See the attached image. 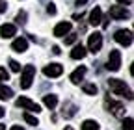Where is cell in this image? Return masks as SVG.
<instances>
[{"label": "cell", "instance_id": "30bf717a", "mask_svg": "<svg viewBox=\"0 0 134 130\" xmlns=\"http://www.w3.org/2000/svg\"><path fill=\"white\" fill-rule=\"evenodd\" d=\"M108 108H110V111L114 113L115 117H123V115H125V106H123L121 102H114V101H108Z\"/></svg>", "mask_w": 134, "mask_h": 130}, {"label": "cell", "instance_id": "603a6c76", "mask_svg": "<svg viewBox=\"0 0 134 130\" xmlns=\"http://www.w3.org/2000/svg\"><path fill=\"white\" fill-rule=\"evenodd\" d=\"M9 69H11L13 73H19V71H21V65L17 63L15 60H9Z\"/></svg>", "mask_w": 134, "mask_h": 130}, {"label": "cell", "instance_id": "5bb4252c", "mask_svg": "<svg viewBox=\"0 0 134 130\" xmlns=\"http://www.w3.org/2000/svg\"><path fill=\"white\" fill-rule=\"evenodd\" d=\"M86 46H82V45H76L75 48H73V50H71V58L73 60H84V58H86Z\"/></svg>", "mask_w": 134, "mask_h": 130}, {"label": "cell", "instance_id": "8fae6325", "mask_svg": "<svg viewBox=\"0 0 134 130\" xmlns=\"http://www.w3.org/2000/svg\"><path fill=\"white\" fill-rule=\"evenodd\" d=\"M11 48H13V50L15 52H26V48H28V41L24 39V37H17L13 43H11Z\"/></svg>", "mask_w": 134, "mask_h": 130}, {"label": "cell", "instance_id": "7a4b0ae2", "mask_svg": "<svg viewBox=\"0 0 134 130\" xmlns=\"http://www.w3.org/2000/svg\"><path fill=\"white\" fill-rule=\"evenodd\" d=\"M34 76H36V67H34V65H26L23 69V74H21V87L23 89H28L32 86Z\"/></svg>", "mask_w": 134, "mask_h": 130}, {"label": "cell", "instance_id": "d6986e66", "mask_svg": "<svg viewBox=\"0 0 134 130\" xmlns=\"http://www.w3.org/2000/svg\"><path fill=\"white\" fill-rule=\"evenodd\" d=\"M82 89H84V93H88V95H97V86L95 84H84Z\"/></svg>", "mask_w": 134, "mask_h": 130}, {"label": "cell", "instance_id": "7402d4cb", "mask_svg": "<svg viewBox=\"0 0 134 130\" xmlns=\"http://www.w3.org/2000/svg\"><path fill=\"white\" fill-rule=\"evenodd\" d=\"M8 78H9V73H8L4 67H0V84H2V82H6Z\"/></svg>", "mask_w": 134, "mask_h": 130}, {"label": "cell", "instance_id": "8992f818", "mask_svg": "<svg viewBox=\"0 0 134 130\" xmlns=\"http://www.w3.org/2000/svg\"><path fill=\"white\" fill-rule=\"evenodd\" d=\"M106 67L110 69V71H119V67H121V52L119 50H110V56H108V65Z\"/></svg>", "mask_w": 134, "mask_h": 130}, {"label": "cell", "instance_id": "836d02e7", "mask_svg": "<svg viewBox=\"0 0 134 130\" xmlns=\"http://www.w3.org/2000/svg\"><path fill=\"white\" fill-rule=\"evenodd\" d=\"M65 130H73V128H71V126H67V128H65Z\"/></svg>", "mask_w": 134, "mask_h": 130}, {"label": "cell", "instance_id": "44dd1931", "mask_svg": "<svg viewBox=\"0 0 134 130\" xmlns=\"http://www.w3.org/2000/svg\"><path fill=\"white\" fill-rule=\"evenodd\" d=\"M121 128H123V130H134V121H132L130 117L123 119V125H121Z\"/></svg>", "mask_w": 134, "mask_h": 130}, {"label": "cell", "instance_id": "4dcf8cb0", "mask_svg": "<svg viewBox=\"0 0 134 130\" xmlns=\"http://www.w3.org/2000/svg\"><path fill=\"white\" fill-rule=\"evenodd\" d=\"M117 2H119V4H130L132 0H117Z\"/></svg>", "mask_w": 134, "mask_h": 130}, {"label": "cell", "instance_id": "ffe728a7", "mask_svg": "<svg viewBox=\"0 0 134 130\" xmlns=\"http://www.w3.org/2000/svg\"><path fill=\"white\" fill-rule=\"evenodd\" d=\"M24 121L28 123V125H34V126H37L39 125V121H37V117H34L32 113H24Z\"/></svg>", "mask_w": 134, "mask_h": 130}, {"label": "cell", "instance_id": "d4e9b609", "mask_svg": "<svg viewBox=\"0 0 134 130\" xmlns=\"http://www.w3.org/2000/svg\"><path fill=\"white\" fill-rule=\"evenodd\" d=\"M24 19H26V13H24V11H19V13H17V22H26Z\"/></svg>", "mask_w": 134, "mask_h": 130}, {"label": "cell", "instance_id": "9a60e30c", "mask_svg": "<svg viewBox=\"0 0 134 130\" xmlns=\"http://www.w3.org/2000/svg\"><path fill=\"white\" fill-rule=\"evenodd\" d=\"M84 74H86V67H78V69H75L73 71V74H71V82L73 84H80V80L84 78Z\"/></svg>", "mask_w": 134, "mask_h": 130}, {"label": "cell", "instance_id": "83f0119b", "mask_svg": "<svg viewBox=\"0 0 134 130\" xmlns=\"http://www.w3.org/2000/svg\"><path fill=\"white\" fill-rule=\"evenodd\" d=\"M52 52H54V54H60L62 50H60V46H52Z\"/></svg>", "mask_w": 134, "mask_h": 130}, {"label": "cell", "instance_id": "e0dca14e", "mask_svg": "<svg viewBox=\"0 0 134 130\" xmlns=\"http://www.w3.org/2000/svg\"><path fill=\"white\" fill-rule=\"evenodd\" d=\"M11 97H13V91H11V87L4 86V84H0V101H9Z\"/></svg>", "mask_w": 134, "mask_h": 130}, {"label": "cell", "instance_id": "52a82bcc", "mask_svg": "<svg viewBox=\"0 0 134 130\" xmlns=\"http://www.w3.org/2000/svg\"><path fill=\"white\" fill-rule=\"evenodd\" d=\"M114 39L119 43V45H123V46H129L132 43V32L130 30H117L115 36H114Z\"/></svg>", "mask_w": 134, "mask_h": 130}, {"label": "cell", "instance_id": "6da1fadb", "mask_svg": "<svg viewBox=\"0 0 134 130\" xmlns=\"http://www.w3.org/2000/svg\"><path fill=\"white\" fill-rule=\"evenodd\" d=\"M108 87H110V91L114 93V95H117V97H125V99H132V91H130V87L123 82V80H119V78H110L108 80Z\"/></svg>", "mask_w": 134, "mask_h": 130}, {"label": "cell", "instance_id": "1f68e13d", "mask_svg": "<svg viewBox=\"0 0 134 130\" xmlns=\"http://www.w3.org/2000/svg\"><path fill=\"white\" fill-rule=\"evenodd\" d=\"M4 113H6V110H4L2 106H0V119H2V115H4Z\"/></svg>", "mask_w": 134, "mask_h": 130}, {"label": "cell", "instance_id": "3957f363", "mask_svg": "<svg viewBox=\"0 0 134 130\" xmlns=\"http://www.w3.org/2000/svg\"><path fill=\"white\" fill-rule=\"evenodd\" d=\"M100 48H103V34H99V32H95V34H91L88 37V50L97 54Z\"/></svg>", "mask_w": 134, "mask_h": 130}, {"label": "cell", "instance_id": "f1b7e54d", "mask_svg": "<svg viewBox=\"0 0 134 130\" xmlns=\"http://www.w3.org/2000/svg\"><path fill=\"white\" fill-rule=\"evenodd\" d=\"M86 2H88V0H76V6H84Z\"/></svg>", "mask_w": 134, "mask_h": 130}, {"label": "cell", "instance_id": "277c9868", "mask_svg": "<svg viewBox=\"0 0 134 130\" xmlns=\"http://www.w3.org/2000/svg\"><path fill=\"white\" fill-rule=\"evenodd\" d=\"M17 106L23 108V110H28V111H34V113H39L41 111V106L37 102L26 99V97H19V99H17Z\"/></svg>", "mask_w": 134, "mask_h": 130}, {"label": "cell", "instance_id": "5b68a950", "mask_svg": "<svg viewBox=\"0 0 134 130\" xmlns=\"http://www.w3.org/2000/svg\"><path fill=\"white\" fill-rule=\"evenodd\" d=\"M108 17L115 19V21H121V19H129L130 17V11L125 9V6H112L108 11Z\"/></svg>", "mask_w": 134, "mask_h": 130}, {"label": "cell", "instance_id": "ba28073f", "mask_svg": "<svg viewBox=\"0 0 134 130\" xmlns=\"http://www.w3.org/2000/svg\"><path fill=\"white\" fill-rule=\"evenodd\" d=\"M63 73V67L60 63H50V65H45V69H43V74L45 76H50V78H56Z\"/></svg>", "mask_w": 134, "mask_h": 130}, {"label": "cell", "instance_id": "2e32d148", "mask_svg": "<svg viewBox=\"0 0 134 130\" xmlns=\"http://www.w3.org/2000/svg\"><path fill=\"white\" fill-rule=\"evenodd\" d=\"M43 104H45L47 108H50V110H54V108L58 106V97H56V95H45V97H43Z\"/></svg>", "mask_w": 134, "mask_h": 130}, {"label": "cell", "instance_id": "7c38bea8", "mask_svg": "<svg viewBox=\"0 0 134 130\" xmlns=\"http://www.w3.org/2000/svg\"><path fill=\"white\" fill-rule=\"evenodd\" d=\"M15 34H17L15 24H2V26H0V36H2L4 39H9V37H13Z\"/></svg>", "mask_w": 134, "mask_h": 130}, {"label": "cell", "instance_id": "4316f807", "mask_svg": "<svg viewBox=\"0 0 134 130\" xmlns=\"http://www.w3.org/2000/svg\"><path fill=\"white\" fill-rule=\"evenodd\" d=\"M47 11H48L50 15H54V13H56V8H54V4H48V6H47Z\"/></svg>", "mask_w": 134, "mask_h": 130}, {"label": "cell", "instance_id": "9c48e42d", "mask_svg": "<svg viewBox=\"0 0 134 130\" xmlns=\"http://www.w3.org/2000/svg\"><path fill=\"white\" fill-rule=\"evenodd\" d=\"M71 28H73L71 22L63 21V22H60V24L54 26V36H56V37H63V36H67V34L71 32Z\"/></svg>", "mask_w": 134, "mask_h": 130}, {"label": "cell", "instance_id": "484cf974", "mask_svg": "<svg viewBox=\"0 0 134 130\" xmlns=\"http://www.w3.org/2000/svg\"><path fill=\"white\" fill-rule=\"evenodd\" d=\"M8 9V2H6V0H0V13H4Z\"/></svg>", "mask_w": 134, "mask_h": 130}, {"label": "cell", "instance_id": "f546056e", "mask_svg": "<svg viewBox=\"0 0 134 130\" xmlns=\"http://www.w3.org/2000/svg\"><path fill=\"white\" fill-rule=\"evenodd\" d=\"M11 130H24L23 126H19V125H15V126H11Z\"/></svg>", "mask_w": 134, "mask_h": 130}, {"label": "cell", "instance_id": "4fadbf2b", "mask_svg": "<svg viewBox=\"0 0 134 130\" xmlns=\"http://www.w3.org/2000/svg\"><path fill=\"white\" fill-rule=\"evenodd\" d=\"M100 21H103V9H100V8L91 9V13H90V24L97 26V24H100Z\"/></svg>", "mask_w": 134, "mask_h": 130}, {"label": "cell", "instance_id": "d6a6232c", "mask_svg": "<svg viewBox=\"0 0 134 130\" xmlns=\"http://www.w3.org/2000/svg\"><path fill=\"white\" fill-rule=\"evenodd\" d=\"M0 130H6V126H4V125H0Z\"/></svg>", "mask_w": 134, "mask_h": 130}, {"label": "cell", "instance_id": "ac0fdd59", "mask_svg": "<svg viewBox=\"0 0 134 130\" xmlns=\"http://www.w3.org/2000/svg\"><path fill=\"white\" fill-rule=\"evenodd\" d=\"M82 130H99V123L93 119H88L82 123Z\"/></svg>", "mask_w": 134, "mask_h": 130}, {"label": "cell", "instance_id": "cb8c5ba5", "mask_svg": "<svg viewBox=\"0 0 134 130\" xmlns=\"http://www.w3.org/2000/svg\"><path fill=\"white\" fill-rule=\"evenodd\" d=\"M76 41V34H69V37L65 39V45H73Z\"/></svg>", "mask_w": 134, "mask_h": 130}]
</instances>
